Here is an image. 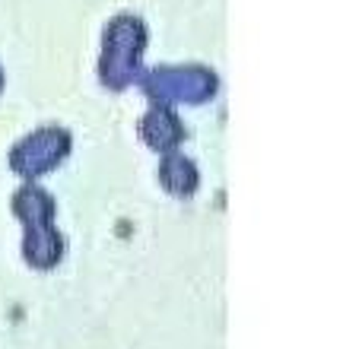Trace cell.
<instances>
[{
  "instance_id": "1",
  "label": "cell",
  "mask_w": 362,
  "mask_h": 349,
  "mask_svg": "<svg viewBox=\"0 0 362 349\" xmlns=\"http://www.w3.org/2000/svg\"><path fill=\"white\" fill-rule=\"evenodd\" d=\"M67 134L64 131H38L25 140L23 146H16V156H13V165L19 172H25V178H35L38 172L51 169L64 159L67 153Z\"/></svg>"
},
{
  "instance_id": "2",
  "label": "cell",
  "mask_w": 362,
  "mask_h": 349,
  "mask_svg": "<svg viewBox=\"0 0 362 349\" xmlns=\"http://www.w3.org/2000/svg\"><path fill=\"white\" fill-rule=\"evenodd\" d=\"M61 254H64V242L51 225H38V229H32V235L25 238V261H29L32 267L48 270L61 261Z\"/></svg>"
}]
</instances>
